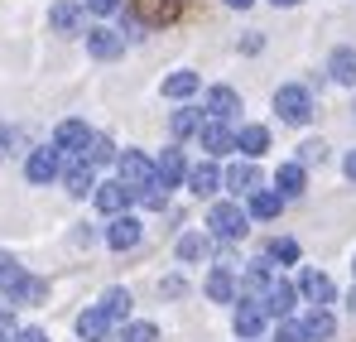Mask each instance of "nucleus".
<instances>
[{"label":"nucleus","mask_w":356,"mask_h":342,"mask_svg":"<svg viewBox=\"0 0 356 342\" xmlns=\"http://www.w3.org/2000/svg\"><path fill=\"white\" fill-rule=\"evenodd\" d=\"M275 111H280V121H289V125H308V116H313V97H308V87L284 82V87L275 92Z\"/></svg>","instance_id":"1"},{"label":"nucleus","mask_w":356,"mask_h":342,"mask_svg":"<svg viewBox=\"0 0 356 342\" xmlns=\"http://www.w3.org/2000/svg\"><path fill=\"white\" fill-rule=\"evenodd\" d=\"M245 208H241L236 198L232 203H212V212H207V227H212V236H222V241H236V236H245Z\"/></svg>","instance_id":"2"},{"label":"nucleus","mask_w":356,"mask_h":342,"mask_svg":"<svg viewBox=\"0 0 356 342\" xmlns=\"http://www.w3.org/2000/svg\"><path fill=\"white\" fill-rule=\"evenodd\" d=\"M116 178L130 188V193H140V188H149V183H154V160H145L140 150H120Z\"/></svg>","instance_id":"3"},{"label":"nucleus","mask_w":356,"mask_h":342,"mask_svg":"<svg viewBox=\"0 0 356 342\" xmlns=\"http://www.w3.org/2000/svg\"><path fill=\"white\" fill-rule=\"evenodd\" d=\"M87 145H92L87 121H63L58 130H54V150H58L63 160H82V155H87Z\"/></svg>","instance_id":"4"},{"label":"nucleus","mask_w":356,"mask_h":342,"mask_svg":"<svg viewBox=\"0 0 356 342\" xmlns=\"http://www.w3.org/2000/svg\"><path fill=\"white\" fill-rule=\"evenodd\" d=\"M24 173H29V183H54L63 178V155L54 145H44V150H29V160H24Z\"/></svg>","instance_id":"5"},{"label":"nucleus","mask_w":356,"mask_h":342,"mask_svg":"<svg viewBox=\"0 0 356 342\" xmlns=\"http://www.w3.org/2000/svg\"><path fill=\"white\" fill-rule=\"evenodd\" d=\"M111 333H116V323L106 318L102 304H92V309L77 313V338H82V342H111Z\"/></svg>","instance_id":"6"},{"label":"nucleus","mask_w":356,"mask_h":342,"mask_svg":"<svg viewBox=\"0 0 356 342\" xmlns=\"http://www.w3.org/2000/svg\"><path fill=\"white\" fill-rule=\"evenodd\" d=\"M197 145L207 150V160H222V155H232V150H236V130H227L222 121H202Z\"/></svg>","instance_id":"7"},{"label":"nucleus","mask_w":356,"mask_h":342,"mask_svg":"<svg viewBox=\"0 0 356 342\" xmlns=\"http://www.w3.org/2000/svg\"><path fill=\"white\" fill-rule=\"evenodd\" d=\"M298 294H303L313 309H327V304L337 299V285H332V275H323V270H303V275H298Z\"/></svg>","instance_id":"8"},{"label":"nucleus","mask_w":356,"mask_h":342,"mask_svg":"<svg viewBox=\"0 0 356 342\" xmlns=\"http://www.w3.org/2000/svg\"><path fill=\"white\" fill-rule=\"evenodd\" d=\"M265 323H270V313H265V304H255V299H241L236 318H232V328H236V338L255 342L260 333H265Z\"/></svg>","instance_id":"9"},{"label":"nucleus","mask_w":356,"mask_h":342,"mask_svg":"<svg viewBox=\"0 0 356 342\" xmlns=\"http://www.w3.org/2000/svg\"><path fill=\"white\" fill-rule=\"evenodd\" d=\"M260 304H265V313H270V318H289V313H294V304H298V285H289V280H280V275H275Z\"/></svg>","instance_id":"10"},{"label":"nucleus","mask_w":356,"mask_h":342,"mask_svg":"<svg viewBox=\"0 0 356 342\" xmlns=\"http://www.w3.org/2000/svg\"><path fill=\"white\" fill-rule=\"evenodd\" d=\"M140 236H145L140 217L120 212V217H111V227H106V246H111V251H135V246H140Z\"/></svg>","instance_id":"11"},{"label":"nucleus","mask_w":356,"mask_h":342,"mask_svg":"<svg viewBox=\"0 0 356 342\" xmlns=\"http://www.w3.org/2000/svg\"><path fill=\"white\" fill-rule=\"evenodd\" d=\"M97 208L106 212V217H120V212H130V203H135V193L120 183V178H111V183H97Z\"/></svg>","instance_id":"12"},{"label":"nucleus","mask_w":356,"mask_h":342,"mask_svg":"<svg viewBox=\"0 0 356 342\" xmlns=\"http://www.w3.org/2000/svg\"><path fill=\"white\" fill-rule=\"evenodd\" d=\"M202 111H207V121H232V116L241 111V92L236 87H212L207 97H202Z\"/></svg>","instance_id":"13"},{"label":"nucleus","mask_w":356,"mask_h":342,"mask_svg":"<svg viewBox=\"0 0 356 342\" xmlns=\"http://www.w3.org/2000/svg\"><path fill=\"white\" fill-rule=\"evenodd\" d=\"M87 54H92V58H102V63H111V58H120V54H125V34L106 29V24L87 29Z\"/></svg>","instance_id":"14"},{"label":"nucleus","mask_w":356,"mask_h":342,"mask_svg":"<svg viewBox=\"0 0 356 342\" xmlns=\"http://www.w3.org/2000/svg\"><path fill=\"white\" fill-rule=\"evenodd\" d=\"M63 188H67L72 198L97 193V169H92L87 160H67V164H63Z\"/></svg>","instance_id":"15"},{"label":"nucleus","mask_w":356,"mask_h":342,"mask_svg":"<svg viewBox=\"0 0 356 342\" xmlns=\"http://www.w3.org/2000/svg\"><path fill=\"white\" fill-rule=\"evenodd\" d=\"M130 15H135L140 24H174L178 0H130Z\"/></svg>","instance_id":"16"},{"label":"nucleus","mask_w":356,"mask_h":342,"mask_svg":"<svg viewBox=\"0 0 356 342\" xmlns=\"http://www.w3.org/2000/svg\"><path fill=\"white\" fill-rule=\"evenodd\" d=\"M197 198H212L217 188H222V169H217V160H202V164H188V178H183Z\"/></svg>","instance_id":"17"},{"label":"nucleus","mask_w":356,"mask_h":342,"mask_svg":"<svg viewBox=\"0 0 356 342\" xmlns=\"http://www.w3.org/2000/svg\"><path fill=\"white\" fill-rule=\"evenodd\" d=\"M222 183H227V188L236 193V203H241V198H250V193H260V169H255L250 160H245V164H232V169L222 173Z\"/></svg>","instance_id":"18"},{"label":"nucleus","mask_w":356,"mask_h":342,"mask_svg":"<svg viewBox=\"0 0 356 342\" xmlns=\"http://www.w3.org/2000/svg\"><path fill=\"white\" fill-rule=\"evenodd\" d=\"M5 299H10V309H15V304H44V299H49V285H44L39 275H29V270H24L15 285L5 289Z\"/></svg>","instance_id":"19"},{"label":"nucleus","mask_w":356,"mask_h":342,"mask_svg":"<svg viewBox=\"0 0 356 342\" xmlns=\"http://www.w3.org/2000/svg\"><path fill=\"white\" fill-rule=\"evenodd\" d=\"M154 178H159L164 188H178V183L188 178V160H183V150H164V155L154 160Z\"/></svg>","instance_id":"20"},{"label":"nucleus","mask_w":356,"mask_h":342,"mask_svg":"<svg viewBox=\"0 0 356 342\" xmlns=\"http://www.w3.org/2000/svg\"><path fill=\"white\" fill-rule=\"evenodd\" d=\"M303 333H308V342H332L337 318H332L327 309H308V313H303Z\"/></svg>","instance_id":"21"},{"label":"nucleus","mask_w":356,"mask_h":342,"mask_svg":"<svg viewBox=\"0 0 356 342\" xmlns=\"http://www.w3.org/2000/svg\"><path fill=\"white\" fill-rule=\"evenodd\" d=\"M236 150L245 155V160L265 155V150H270V130H265V125H241L236 130Z\"/></svg>","instance_id":"22"},{"label":"nucleus","mask_w":356,"mask_h":342,"mask_svg":"<svg viewBox=\"0 0 356 342\" xmlns=\"http://www.w3.org/2000/svg\"><path fill=\"white\" fill-rule=\"evenodd\" d=\"M303 188H308L303 164H280V173H275V193H280V198H298Z\"/></svg>","instance_id":"23"},{"label":"nucleus","mask_w":356,"mask_h":342,"mask_svg":"<svg viewBox=\"0 0 356 342\" xmlns=\"http://www.w3.org/2000/svg\"><path fill=\"white\" fill-rule=\"evenodd\" d=\"M327 72H332V82L356 87V49H332V58H327Z\"/></svg>","instance_id":"24"},{"label":"nucleus","mask_w":356,"mask_h":342,"mask_svg":"<svg viewBox=\"0 0 356 342\" xmlns=\"http://www.w3.org/2000/svg\"><path fill=\"white\" fill-rule=\"evenodd\" d=\"M207 251H212V241H207L202 231H183V236H178V261L197 265V261H207Z\"/></svg>","instance_id":"25"},{"label":"nucleus","mask_w":356,"mask_h":342,"mask_svg":"<svg viewBox=\"0 0 356 342\" xmlns=\"http://www.w3.org/2000/svg\"><path fill=\"white\" fill-rule=\"evenodd\" d=\"M193 92H197V72L178 68V72H169V77H164V97H174V102H188Z\"/></svg>","instance_id":"26"},{"label":"nucleus","mask_w":356,"mask_h":342,"mask_svg":"<svg viewBox=\"0 0 356 342\" xmlns=\"http://www.w3.org/2000/svg\"><path fill=\"white\" fill-rule=\"evenodd\" d=\"M207 299H217V304H232V299H236V280H232L227 265H217V270L207 275Z\"/></svg>","instance_id":"27"},{"label":"nucleus","mask_w":356,"mask_h":342,"mask_svg":"<svg viewBox=\"0 0 356 342\" xmlns=\"http://www.w3.org/2000/svg\"><path fill=\"white\" fill-rule=\"evenodd\" d=\"M169 130H174V140H188V135H197L202 130V111H193V107H178L169 116Z\"/></svg>","instance_id":"28"},{"label":"nucleus","mask_w":356,"mask_h":342,"mask_svg":"<svg viewBox=\"0 0 356 342\" xmlns=\"http://www.w3.org/2000/svg\"><path fill=\"white\" fill-rule=\"evenodd\" d=\"M49 24L63 29V34H72L77 24H82V5H72V0H58L54 10H49Z\"/></svg>","instance_id":"29"},{"label":"nucleus","mask_w":356,"mask_h":342,"mask_svg":"<svg viewBox=\"0 0 356 342\" xmlns=\"http://www.w3.org/2000/svg\"><path fill=\"white\" fill-rule=\"evenodd\" d=\"M280 208H284V198H280V193H270V188H260V193H250V217H260V222H270V217H280Z\"/></svg>","instance_id":"30"},{"label":"nucleus","mask_w":356,"mask_h":342,"mask_svg":"<svg viewBox=\"0 0 356 342\" xmlns=\"http://www.w3.org/2000/svg\"><path fill=\"white\" fill-rule=\"evenodd\" d=\"M130 304H135V299H130V289H120V285L102 294V309H106V318H111V323L130 318Z\"/></svg>","instance_id":"31"},{"label":"nucleus","mask_w":356,"mask_h":342,"mask_svg":"<svg viewBox=\"0 0 356 342\" xmlns=\"http://www.w3.org/2000/svg\"><path fill=\"white\" fill-rule=\"evenodd\" d=\"M82 160L97 169V164H111V160H120V150L106 140V135H92V145H87V155H82Z\"/></svg>","instance_id":"32"},{"label":"nucleus","mask_w":356,"mask_h":342,"mask_svg":"<svg viewBox=\"0 0 356 342\" xmlns=\"http://www.w3.org/2000/svg\"><path fill=\"white\" fill-rule=\"evenodd\" d=\"M111 342H159V328L154 323H125L111 333Z\"/></svg>","instance_id":"33"},{"label":"nucleus","mask_w":356,"mask_h":342,"mask_svg":"<svg viewBox=\"0 0 356 342\" xmlns=\"http://www.w3.org/2000/svg\"><path fill=\"white\" fill-rule=\"evenodd\" d=\"M265 256H270V261H280V265H294V261H298V241H294V236H275Z\"/></svg>","instance_id":"34"},{"label":"nucleus","mask_w":356,"mask_h":342,"mask_svg":"<svg viewBox=\"0 0 356 342\" xmlns=\"http://www.w3.org/2000/svg\"><path fill=\"white\" fill-rule=\"evenodd\" d=\"M135 203H140V208H149V212H159V208L169 203V188H164V183L154 178L149 188H140V193H135Z\"/></svg>","instance_id":"35"},{"label":"nucleus","mask_w":356,"mask_h":342,"mask_svg":"<svg viewBox=\"0 0 356 342\" xmlns=\"http://www.w3.org/2000/svg\"><path fill=\"white\" fill-rule=\"evenodd\" d=\"M323 160H327V145H323V140H303L294 164H303V169H308V164H323Z\"/></svg>","instance_id":"36"},{"label":"nucleus","mask_w":356,"mask_h":342,"mask_svg":"<svg viewBox=\"0 0 356 342\" xmlns=\"http://www.w3.org/2000/svg\"><path fill=\"white\" fill-rule=\"evenodd\" d=\"M19 275H24V265H19V261H15L10 251H0V294H5V289L15 285Z\"/></svg>","instance_id":"37"},{"label":"nucleus","mask_w":356,"mask_h":342,"mask_svg":"<svg viewBox=\"0 0 356 342\" xmlns=\"http://www.w3.org/2000/svg\"><path fill=\"white\" fill-rule=\"evenodd\" d=\"M275 342H308V333H303V323H294V318H280L275 323Z\"/></svg>","instance_id":"38"},{"label":"nucleus","mask_w":356,"mask_h":342,"mask_svg":"<svg viewBox=\"0 0 356 342\" xmlns=\"http://www.w3.org/2000/svg\"><path fill=\"white\" fill-rule=\"evenodd\" d=\"M82 10H92V15H116L120 0H82Z\"/></svg>","instance_id":"39"},{"label":"nucleus","mask_w":356,"mask_h":342,"mask_svg":"<svg viewBox=\"0 0 356 342\" xmlns=\"http://www.w3.org/2000/svg\"><path fill=\"white\" fill-rule=\"evenodd\" d=\"M15 342H49V333H44V328H19Z\"/></svg>","instance_id":"40"},{"label":"nucleus","mask_w":356,"mask_h":342,"mask_svg":"<svg viewBox=\"0 0 356 342\" xmlns=\"http://www.w3.org/2000/svg\"><path fill=\"white\" fill-rule=\"evenodd\" d=\"M164 294H169V299H178V294H183V280H178V275H174V280H164Z\"/></svg>","instance_id":"41"},{"label":"nucleus","mask_w":356,"mask_h":342,"mask_svg":"<svg viewBox=\"0 0 356 342\" xmlns=\"http://www.w3.org/2000/svg\"><path fill=\"white\" fill-rule=\"evenodd\" d=\"M342 169H347V178H352V183H356V150H352V155H347V164H342Z\"/></svg>","instance_id":"42"},{"label":"nucleus","mask_w":356,"mask_h":342,"mask_svg":"<svg viewBox=\"0 0 356 342\" xmlns=\"http://www.w3.org/2000/svg\"><path fill=\"white\" fill-rule=\"evenodd\" d=\"M5 150H10V130L0 125V155H5Z\"/></svg>","instance_id":"43"},{"label":"nucleus","mask_w":356,"mask_h":342,"mask_svg":"<svg viewBox=\"0 0 356 342\" xmlns=\"http://www.w3.org/2000/svg\"><path fill=\"white\" fill-rule=\"evenodd\" d=\"M227 5H232V10H245V5H255V0H227Z\"/></svg>","instance_id":"44"},{"label":"nucleus","mask_w":356,"mask_h":342,"mask_svg":"<svg viewBox=\"0 0 356 342\" xmlns=\"http://www.w3.org/2000/svg\"><path fill=\"white\" fill-rule=\"evenodd\" d=\"M347 309H352V313H356V285H352V294H347Z\"/></svg>","instance_id":"45"},{"label":"nucleus","mask_w":356,"mask_h":342,"mask_svg":"<svg viewBox=\"0 0 356 342\" xmlns=\"http://www.w3.org/2000/svg\"><path fill=\"white\" fill-rule=\"evenodd\" d=\"M275 5H284V10H289V5H298V0H275Z\"/></svg>","instance_id":"46"},{"label":"nucleus","mask_w":356,"mask_h":342,"mask_svg":"<svg viewBox=\"0 0 356 342\" xmlns=\"http://www.w3.org/2000/svg\"><path fill=\"white\" fill-rule=\"evenodd\" d=\"M352 270H356V265H352Z\"/></svg>","instance_id":"47"}]
</instances>
